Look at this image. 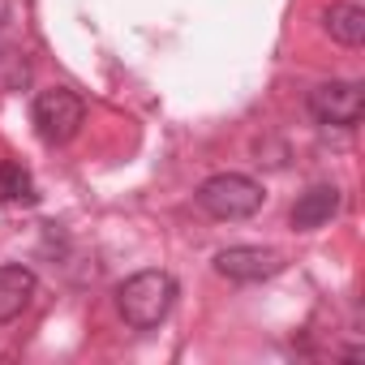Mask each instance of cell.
<instances>
[{
  "label": "cell",
  "mask_w": 365,
  "mask_h": 365,
  "mask_svg": "<svg viewBox=\"0 0 365 365\" xmlns=\"http://www.w3.org/2000/svg\"><path fill=\"white\" fill-rule=\"evenodd\" d=\"M116 305H120V318L133 331H150V327H159L172 314V305H176V279L168 271H138V275H129L120 284Z\"/></svg>",
  "instance_id": "6da1fadb"
},
{
  "label": "cell",
  "mask_w": 365,
  "mask_h": 365,
  "mask_svg": "<svg viewBox=\"0 0 365 365\" xmlns=\"http://www.w3.org/2000/svg\"><path fill=\"white\" fill-rule=\"evenodd\" d=\"M262 198H267L262 185L241 172H220L198 185V207L215 220H250L262 211Z\"/></svg>",
  "instance_id": "7a4b0ae2"
},
{
  "label": "cell",
  "mask_w": 365,
  "mask_h": 365,
  "mask_svg": "<svg viewBox=\"0 0 365 365\" xmlns=\"http://www.w3.org/2000/svg\"><path fill=\"white\" fill-rule=\"evenodd\" d=\"M31 120H35V133H39L48 146H61V142H69V138L82 129L86 103H82L69 86H52V91H39V95H35Z\"/></svg>",
  "instance_id": "3957f363"
},
{
  "label": "cell",
  "mask_w": 365,
  "mask_h": 365,
  "mask_svg": "<svg viewBox=\"0 0 365 365\" xmlns=\"http://www.w3.org/2000/svg\"><path fill=\"white\" fill-rule=\"evenodd\" d=\"M309 112L322 125L352 129L365 116V86L361 82H322L309 91Z\"/></svg>",
  "instance_id": "277c9868"
},
{
  "label": "cell",
  "mask_w": 365,
  "mask_h": 365,
  "mask_svg": "<svg viewBox=\"0 0 365 365\" xmlns=\"http://www.w3.org/2000/svg\"><path fill=\"white\" fill-rule=\"evenodd\" d=\"M215 271L224 279H237V284H258V279H271L284 271V254L262 250V245H232L215 258Z\"/></svg>",
  "instance_id": "5b68a950"
},
{
  "label": "cell",
  "mask_w": 365,
  "mask_h": 365,
  "mask_svg": "<svg viewBox=\"0 0 365 365\" xmlns=\"http://www.w3.org/2000/svg\"><path fill=\"white\" fill-rule=\"evenodd\" d=\"M335 211H339V190H335V185H314V190H305V194L297 198V207H292V228H297V232H314V228L331 224Z\"/></svg>",
  "instance_id": "8992f818"
},
{
  "label": "cell",
  "mask_w": 365,
  "mask_h": 365,
  "mask_svg": "<svg viewBox=\"0 0 365 365\" xmlns=\"http://www.w3.org/2000/svg\"><path fill=\"white\" fill-rule=\"evenodd\" d=\"M35 297V271L31 267H0V327L14 322Z\"/></svg>",
  "instance_id": "52a82bcc"
},
{
  "label": "cell",
  "mask_w": 365,
  "mask_h": 365,
  "mask_svg": "<svg viewBox=\"0 0 365 365\" xmlns=\"http://www.w3.org/2000/svg\"><path fill=\"white\" fill-rule=\"evenodd\" d=\"M327 31H331L335 43L361 48V43H365V9H361V5H348V0H339V5L327 9Z\"/></svg>",
  "instance_id": "ba28073f"
},
{
  "label": "cell",
  "mask_w": 365,
  "mask_h": 365,
  "mask_svg": "<svg viewBox=\"0 0 365 365\" xmlns=\"http://www.w3.org/2000/svg\"><path fill=\"white\" fill-rule=\"evenodd\" d=\"M39 190L22 163H0V202H35Z\"/></svg>",
  "instance_id": "9c48e42d"
}]
</instances>
